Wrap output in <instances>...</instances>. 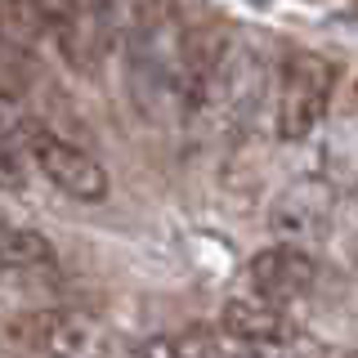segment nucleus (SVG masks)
I'll list each match as a JSON object with an SVG mask.
<instances>
[{"label":"nucleus","mask_w":358,"mask_h":358,"mask_svg":"<svg viewBox=\"0 0 358 358\" xmlns=\"http://www.w3.org/2000/svg\"><path fill=\"white\" fill-rule=\"evenodd\" d=\"M336 94V67L318 50H287L278 63V94H273V130L282 143H300L327 121Z\"/></svg>","instance_id":"f257e3e1"},{"label":"nucleus","mask_w":358,"mask_h":358,"mask_svg":"<svg viewBox=\"0 0 358 358\" xmlns=\"http://www.w3.org/2000/svg\"><path fill=\"white\" fill-rule=\"evenodd\" d=\"M45 31L76 72H99L117 36V0H45Z\"/></svg>","instance_id":"f03ea898"},{"label":"nucleus","mask_w":358,"mask_h":358,"mask_svg":"<svg viewBox=\"0 0 358 358\" xmlns=\"http://www.w3.org/2000/svg\"><path fill=\"white\" fill-rule=\"evenodd\" d=\"M14 341L31 358H103L108 331L81 309H36L14 322Z\"/></svg>","instance_id":"7ed1b4c3"},{"label":"nucleus","mask_w":358,"mask_h":358,"mask_svg":"<svg viewBox=\"0 0 358 358\" xmlns=\"http://www.w3.org/2000/svg\"><path fill=\"white\" fill-rule=\"evenodd\" d=\"M31 162H36V171L45 175V184L59 188V193L72 197V201H103L108 188H112L103 162H99L94 152H85L81 143L63 139V134L41 130L36 139H31Z\"/></svg>","instance_id":"20e7f679"},{"label":"nucleus","mask_w":358,"mask_h":358,"mask_svg":"<svg viewBox=\"0 0 358 358\" xmlns=\"http://www.w3.org/2000/svg\"><path fill=\"white\" fill-rule=\"evenodd\" d=\"M246 282L255 296H264L268 305H296L305 300L313 282H318V260L300 242H273L264 251H255L246 260Z\"/></svg>","instance_id":"39448f33"},{"label":"nucleus","mask_w":358,"mask_h":358,"mask_svg":"<svg viewBox=\"0 0 358 358\" xmlns=\"http://www.w3.org/2000/svg\"><path fill=\"white\" fill-rule=\"evenodd\" d=\"M331 206H336V184L322 175H305L278 193L273 210H268V229L282 242H300L331 220Z\"/></svg>","instance_id":"423d86ee"},{"label":"nucleus","mask_w":358,"mask_h":358,"mask_svg":"<svg viewBox=\"0 0 358 358\" xmlns=\"http://www.w3.org/2000/svg\"><path fill=\"white\" fill-rule=\"evenodd\" d=\"M220 331L229 341L246 345V350H273V345L296 341V327H291L282 305H268L264 296L246 291V296H233L220 313Z\"/></svg>","instance_id":"0eeeda50"},{"label":"nucleus","mask_w":358,"mask_h":358,"mask_svg":"<svg viewBox=\"0 0 358 358\" xmlns=\"http://www.w3.org/2000/svg\"><path fill=\"white\" fill-rule=\"evenodd\" d=\"M54 264V242L22 224H0V273H27Z\"/></svg>","instance_id":"6e6552de"},{"label":"nucleus","mask_w":358,"mask_h":358,"mask_svg":"<svg viewBox=\"0 0 358 358\" xmlns=\"http://www.w3.org/2000/svg\"><path fill=\"white\" fill-rule=\"evenodd\" d=\"M27 81H31V63H27V54H22V45L0 36V94L18 99L22 90H27Z\"/></svg>","instance_id":"1a4fd4ad"},{"label":"nucleus","mask_w":358,"mask_h":358,"mask_svg":"<svg viewBox=\"0 0 358 358\" xmlns=\"http://www.w3.org/2000/svg\"><path fill=\"white\" fill-rule=\"evenodd\" d=\"M14 130H18V103L9 94H0V139L14 134Z\"/></svg>","instance_id":"9d476101"},{"label":"nucleus","mask_w":358,"mask_h":358,"mask_svg":"<svg viewBox=\"0 0 358 358\" xmlns=\"http://www.w3.org/2000/svg\"><path fill=\"white\" fill-rule=\"evenodd\" d=\"M0 36L9 41V14H5V5H0Z\"/></svg>","instance_id":"9b49d317"}]
</instances>
